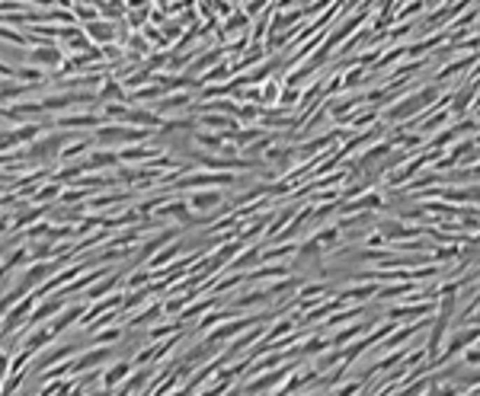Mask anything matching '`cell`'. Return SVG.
Instances as JSON below:
<instances>
[{
  "mask_svg": "<svg viewBox=\"0 0 480 396\" xmlns=\"http://www.w3.org/2000/svg\"><path fill=\"white\" fill-rule=\"evenodd\" d=\"M295 371V365H288V367H282V371H272V374H266V377H260V381H250V383H243V390L240 393H266L269 387H276L285 374H292Z\"/></svg>",
  "mask_w": 480,
  "mask_h": 396,
  "instance_id": "obj_5",
  "label": "cell"
},
{
  "mask_svg": "<svg viewBox=\"0 0 480 396\" xmlns=\"http://www.w3.org/2000/svg\"><path fill=\"white\" fill-rule=\"evenodd\" d=\"M122 96H125V90H122L115 80H106L103 90H99V99H106V103H119Z\"/></svg>",
  "mask_w": 480,
  "mask_h": 396,
  "instance_id": "obj_23",
  "label": "cell"
},
{
  "mask_svg": "<svg viewBox=\"0 0 480 396\" xmlns=\"http://www.w3.org/2000/svg\"><path fill=\"white\" fill-rule=\"evenodd\" d=\"M125 122L132 128H144V131H148V128H157L160 125V115L157 112H148V109H128V115H125Z\"/></svg>",
  "mask_w": 480,
  "mask_h": 396,
  "instance_id": "obj_10",
  "label": "cell"
},
{
  "mask_svg": "<svg viewBox=\"0 0 480 396\" xmlns=\"http://www.w3.org/2000/svg\"><path fill=\"white\" fill-rule=\"evenodd\" d=\"M474 64H477V58H474V54H471V58H461V61H455V64H449V68H445V71H439V74H435V87H439V83H442V80H449L451 74H458V71H467V68H474Z\"/></svg>",
  "mask_w": 480,
  "mask_h": 396,
  "instance_id": "obj_17",
  "label": "cell"
},
{
  "mask_svg": "<svg viewBox=\"0 0 480 396\" xmlns=\"http://www.w3.org/2000/svg\"><path fill=\"white\" fill-rule=\"evenodd\" d=\"M474 93H477V83H474V77H471V83H467V87H461L455 99H449V105H451L449 115H465L467 112V103L474 99Z\"/></svg>",
  "mask_w": 480,
  "mask_h": 396,
  "instance_id": "obj_9",
  "label": "cell"
},
{
  "mask_svg": "<svg viewBox=\"0 0 480 396\" xmlns=\"http://www.w3.org/2000/svg\"><path fill=\"white\" fill-rule=\"evenodd\" d=\"M148 138H150V131H144V128L106 125L93 135V141H99V144H141V141H148Z\"/></svg>",
  "mask_w": 480,
  "mask_h": 396,
  "instance_id": "obj_1",
  "label": "cell"
},
{
  "mask_svg": "<svg viewBox=\"0 0 480 396\" xmlns=\"http://www.w3.org/2000/svg\"><path fill=\"white\" fill-rule=\"evenodd\" d=\"M128 195H99V198H93L90 208H106V205H115V202H125Z\"/></svg>",
  "mask_w": 480,
  "mask_h": 396,
  "instance_id": "obj_30",
  "label": "cell"
},
{
  "mask_svg": "<svg viewBox=\"0 0 480 396\" xmlns=\"http://www.w3.org/2000/svg\"><path fill=\"white\" fill-rule=\"evenodd\" d=\"M68 7H74V20H83V23H97L99 20V10L97 3H68Z\"/></svg>",
  "mask_w": 480,
  "mask_h": 396,
  "instance_id": "obj_18",
  "label": "cell"
},
{
  "mask_svg": "<svg viewBox=\"0 0 480 396\" xmlns=\"http://www.w3.org/2000/svg\"><path fill=\"white\" fill-rule=\"evenodd\" d=\"M61 192H64V189H61V182H48L45 189H36V195H32V202H36V205H45V202H52L55 195L61 198Z\"/></svg>",
  "mask_w": 480,
  "mask_h": 396,
  "instance_id": "obj_20",
  "label": "cell"
},
{
  "mask_svg": "<svg viewBox=\"0 0 480 396\" xmlns=\"http://www.w3.org/2000/svg\"><path fill=\"white\" fill-rule=\"evenodd\" d=\"M260 115H263V109L253 103L237 105V125H253V122H260Z\"/></svg>",
  "mask_w": 480,
  "mask_h": 396,
  "instance_id": "obj_19",
  "label": "cell"
},
{
  "mask_svg": "<svg viewBox=\"0 0 480 396\" xmlns=\"http://www.w3.org/2000/svg\"><path fill=\"white\" fill-rule=\"evenodd\" d=\"M378 119V109H368V112H362V115H355V125L359 128H365V125H372V122Z\"/></svg>",
  "mask_w": 480,
  "mask_h": 396,
  "instance_id": "obj_31",
  "label": "cell"
},
{
  "mask_svg": "<svg viewBox=\"0 0 480 396\" xmlns=\"http://www.w3.org/2000/svg\"><path fill=\"white\" fill-rule=\"evenodd\" d=\"M231 182H237V176H231V173H189V176H183L176 186L180 189H199V186H231Z\"/></svg>",
  "mask_w": 480,
  "mask_h": 396,
  "instance_id": "obj_2",
  "label": "cell"
},
{
  "mask_svg": "<svg viewBox=\"0 0 480 396\" xmlns=\"http://www.w3.org/2000/svg\"><path fill=\"white\" fill-rule=\"evenodd\" d=\"M80 316H83V304H71L68 310H64V314L58 316V320H52V326H48V329H52V336H58V332H64V329H68L71 323H77V320H80Z\"/></svg>",
  "mask_w": 480,
  "mask_h": 396,
  "instance_id": "obj_11",
  "label": "cell"
},
{
  "mask_svg": "<svg viewBox=\"0 0 480 396\" xmlns=\"http://www.w3.org/2000/svg\"><path fill=\"white\" fill-rule=\"evenodd\" d=\"M64 304H68V300L61 298V294H52V298H48L45 304H42V307H38V310H36V314L29 316V326H38V323H42V320H48V316H52V314H58V310H61V307H64Z\"/></svg>",
  "mask_w": 480,
  "mask_h": 396,
  "instance_id": "obj_8",
  "label": "cell"
},
{
  "mask_svg": "<svg viewBox=\"0 0 480 396\" xmlns=\"http://www.w3.org/2000/svg\"><path fill=\"white\" fill-rule=\"evenodd\" d=\"M195 144H199V147L215 150V154H231V147H227L221 138H218V135H205V131H199V135H195Z\"/></svg>",
  "mask_w": 480,
  "mask_h": 396,
  "instance_id": "obj_16",
  "label": "cell"
},
{
  "mask_svg": "<svg viewBox=\"0 0 480 396\" xmlns=\"http://www.w3.org/2000/svg\"><path fill=\"white\" fill-rule=\"evenodd\" d=\"M119 281H122V275H113V278H103V281H99V284H97V288H93V291H90V294H87V298H90V300L103 298V294H109V291H113V288H115V284H119Z\"/></svg>",
  "mask_w": 480,
  "mask_h": 396,
  "instance_id": "obj_28",
  "label": "cell"
},
{
  "mask_svg": "<svg viewBox=\"0 0 480 396\" xmlns=\"http://www.w3.org/2000/svg\"><path fill=\"white\" fill-rule=\"evenodd\" d=\"M93 396H109V390H103V393H93Z\"/></svg>",
  "mask_w": 480,
  "mask_h": 396,
  "instance_id": "obj_36",
  "label": "cell"
},
{
  "mask_svg": "<svg viewBox=\"0 0 480 396\" xmlns=\"http://www.w3.org/2000/svg\"><path fill=\"white\" fill-rule=\"evenodd\" d=\"M13 135H16V144H32L38 135H42V125H20Z\"/></svg>",
  "mask_w": 480,
  "mask_h": 396,
  "instance_id": "obj_22",
  "label": "cell"
},
{
  "mask_svg": "<svg viewBox=\"0 0 480 396\" xmlns=\"http://www.w3.org/2000/svg\"><path fill=\"white\" fill-rule=\"evenodd\" d=\"M23 61H32V64H45V68H61L64 54H61V48H32V52L26 54Z\"/></svg>",
  "mask_w": 480,
  "mask_h": 396,
  "instance_id": "obj_6",
  "label": "cell"
},
{
  "mask_svg": "<svg viewBox=\"0 0 480 396\" xmlns=\"http://www.w3.org/2000/svg\"><path fill=\"white\" fill-rule=\"evenodd\" d=\"M122 339V329L119 326H113V329H97V336L90 339L93 345H106V342H119Z\"/></svg>",
  "mask_w": 480,
  "mask_h": 396,
  "instance_id": "obj_27",
  "label": "cell"
},
{
  "mask_svg": "<svg viewBox=\"0 0 480 396\" xmlns=\"http://www.w3.org/2000/svg\"><path fill=\"white\" fill-rule=\"evenodd\" d=\"M337 240H339V227L333 224V227H323V230H317L314 243H317V249H320V247H333Z\"/></svg>",
  "mask_w": 480,
  "mask_h": 396,
  "instance_id": "obj_24",
  "label": "cell"
},
{
  "mask_svg": "<svg viewBox=\"0 0 480 396\" xmlns=\"http://www.w3.org/2000/svg\"><path fill=\"white\" fill-rule=\"evenodd\" d=\"M256 259H260V247L247 249V253L240 256V259H234V262H231V265H234V269H247V265H253V262H256Z\"/></svg>",
  "mask_w": 480,
  "mask_h": 396,
  "instance_id": "obj_29",
  "label": "cell"
},
{
  "mask_svg": "<svg viewBox=\"0 0 480 396\" xmlns=\"http://www.w3.org/2000/svg\"><path fill=\"white\" fill-rule=\"evenodd\" d=\"M99 115H93V112H83V115H68V119H58L55 125H61V128H93V125H99Z\"/></svg>",
  "mask_w": 480,
  "mask_h": 396,
  "instance_id": "obj_14",
  "label": "cell"
},
{
  "mask_svg": "<svg viewBox=\"0 0 480 396\" xmlns=\"http://www.w3.org/2000/svg\"><path fill=\"white\" fill-rule=\"evenodd\" d=\"M115 163H119V154H115V150H93L90 157L80 163V170L83 173L87 170H103V166H115Z\"/></svg>",
  "mask_w": 480,
  "mask_h": 396,
  "instance_id": "obj_7",
  "label": "cell"
},
{
  "mask_svg": "<svg viewBox=\"0 0 480 396\" xmlns=\"http://www.w3.org/2000/svg\"><path fill=\"white\" fill-rule=\"evenodd\" d=\"M87 147H90V138H87V141H74L71 147H64L58 154V163H64V160H71V157H80V154H87Z\"/></svg>",
  "mask_w": 480,
  "mask_h": 396,
  "instance_id": "obj_26",
  "label": "cell"
},
{
  "mask_svg": "<svg viewBox=\"0 0 480 396\" xmlns=\"http://www.w3.org/2000/svg\"><path fill=\"white\" fill-rule=\"evenodd\" d=\"M125 115H128V109L122 103H106V109H103L99 119H106L109 125H113V122H125Z\"/></svg>",
  "mask_w": 480,
  "mask_h": 396,
  "instance_id": "obj_21",
  "label": "cell"
},
{
  "mask_svg": "<svg viewBox=\"0 0 480 396\" xmlns=\"http://www.w3.org/2000/svg\"><path fill=\"white\" fill-rule=\"evenodd\" d=\"M7 371H10V355L0 351V374H7Z\"/></svg>",
  "mask_w": 480,
  "mask_h": 396,
  "instance_id": "obj_35",
  "label": "cell"
},
{
  "mask_svg": "<svg viewBox=\"0 0 480 396\" xmlns=\"http://www.w3.org/2000/svg\"><path fill=\"white\" fill-rule=\"evenodd\" d=\"M77 351V345H61V349H48L42 358H38V365H36V371H45L48 365H55V361H64V358H71Z\"/></svg>",
  "mask_w": 480,
  "mask_h": 396,
  "instance_id": "obj_12",
  "label": "cell"
},
{
  "mask_svg": "<svg viewBox=\"0 0 480 396\" xmlns=\"http://www.w3.org/2000/svg\"><path fill=\"white\" fill-rule=\"evenodd\" d=\"M426 396H458V387H432V393Z\"/></svg>",
  "mask_w": 480,
  "mask_h": 396,
  "instance_id": "obj_33",
  "label": "cell"
},
{
  "mask_svg": "<svg viewBox=\"0 0 480 396\" xmlns=\"http://www.w3.org/2000/svg\"><path fill=\"white\" fill-rule=\"evenodd\" d=\"M365 247H368V249H372V253H375V249H378V247H384V237H381V233H372V237H368V240H365Z\"/></svg>",
  "mask_w": 480,
  "mask_h": 396,
  "instance_id": "obj_32",
  "label": "cell"
},
{
  "mask_svg": "<svg viewBox=\"0 0 480 396\" xmlns=\"http://www.w3.org/2000/svg\"><path fill=\"white\" fill-rule=\"evenodd\" d=\"M83 36H87V42H97L99 48H106V45H115V38H119V32H115V23H106V20H97V23H87Z\"/></svg>",
  "mask_w": 480,
  "mask_h": 396,
  "instance_id": "obj_3",
  "label": "cell"
},
{
  "mask_svg": "<svg viewBox=\"0 0 480 396\" xmlns=\"http://www.w3.org/2000/svg\"><path fill=\"white\" fill-rule=\"evenodd\" d=\"M189 105H192V93H176L170 99H157V115L170 112V109H189Z\"/></svg>",
  "mask_w": 480,
  "mask_h": 396,
  "instance_id": "obj_15",
  "label": "cell"
},
{
  "mask_svg": "<svg viewBox=\"0 0 480 396\" xmlns=\"http://www.w3.org/2000/svg\"><path fill=\"white\" fill-rule=\"evenodd\" d=\"M115 154H119V163H122V160H132V163H135V160L150 157V154H154V147H125V150H115Z\"/></svg>",
  "mask_w": 480,
  "mask_h": 396,
  "instance_id": "obj_25",
  "label": "cell"
},
{
  "mask_svg": "<svg viewBox=\"0 0 480 396\" xmlns=\"http://www.w3.org/2000/svg\"><path fill=\"white\" fill-rule=\"evenodd\" d=\"M465 365H471V367L477 365V342H474V345H471V351L465 355Z\"/></svg>",
  "mask_w": 480,
  "mask_h": 396,
  "instance_id": "obj_34",
  "label": "cell"
},
{
  "mask_svg": "<svg viewBox=\"0 0 480 396\" xmlns=\"http://www.w3.org/2000/svg\"><path fill=\"white\" fill-rule=\"evenodd\" d=\"M128 374H132V361H115V367H109V371L103 374V387L113 390L119 381H125Z\"/></svg>",
  "mask_w": 480,
  "mask_h": 396,
  "instance_id": "obj_13",
  "label": "cell"
},
{
  "mask_svg": "<svg viewBox=\"0 0 480 396\" xmlns=\"http://www.w3.org/2000/svg\"><path fill=\"white\" fill-rule=\"evenodd\" d=\"M183 202H186L189 211H215V208H221V195L211 192V189L209 192H189Z\"/></svg>",
  "mask_w": 480,
  "mask_h": 396,
  "instance_id": "obj_4",
  "label": "cell"
},
{
  "mask_svg": "<svg viewBox=\"0 0 480 396\" xmlns=\"http://www.w3.org/2000/svg\"><path fill=\"white\" fill-rule=\"evenodd\" d=\"M471 396H474V393H471Z\"/></svg>",
  "mask_w": 480,
  "mask_h": 396,
  "instance_id": "obj_37",
  "label": "cell"
}]
</instances>
